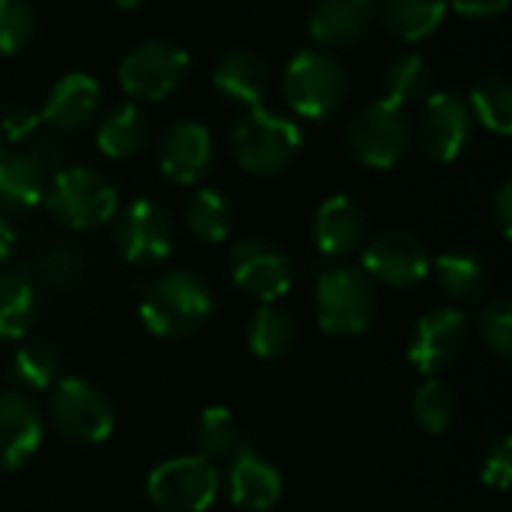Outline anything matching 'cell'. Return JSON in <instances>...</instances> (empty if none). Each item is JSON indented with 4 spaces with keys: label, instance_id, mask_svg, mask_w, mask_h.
<instances>
[{
    "label": "cell",
    "instance_id": "1",
    "mask_svg": "<svg viewBox=\"0 0 512 512\" xmlns=\"http://www.w3.org/2000/svg\"><path fill=\"white\" fill-rule=\"evenodd\" d=\"M213 315V294L189 270L159 273L141 297V321L150 333L180 339L195 333Z\"/></svg>",
    "mask_w": 512,
    "mask_h": 512
},
{
    "label": "cell",
    "instance_id": "2",
    "mask_svg": "<svg viewBox=\"0 0 512 512\" xmlns=\"http://www.w3.org/2000/svg\"><path fill=\"white\" fill-rule=\"evenodd\" d=\"M234 162L258 177L285 171L303 147V129L270 108H249L228 135Z\"/></svg>",
    "mask_w": 512,
    "mask_h": 512
},
{
    "label": "cell",
    "instance_id": "3",
    "mask_svg": "<svg viewBox=\"0 0 512 512\" xmlns=\"http://www.w3.org/2000/svg\"><path fill=\"white\" fill-rule=\"evenodd\" d=\"M288 108L303 120H327L348 99V72L327 48L297 51L282 72Z\"/></svg>",
    "mask_w": 512,
    "mask_h": 512
},
{
    "label": "cell",
    "instance_id": "4",
    "mask_svg": "<svg viewBox=\"0 0 512 512\" xmlns=\"http://www.w3.org/2000/svg\"><path fill=\"white\" fill-rule=\"evenodd\" d=\"M315 315L321 330L330 336H360L375 321V285L354 267L339 264L318 276L315 282Z\"/></svg>",
    "mask_w": 512,
    "mask_h": 512
},
{
    "label": "cell",
    "instance_id": "5",
    "mask_svg": "<svg viewBox=\"0 0 512 512\" xmlns=\"http://www.w3.org/2000/svg\"><path fill=\"white\" fill-rule=\"evenodd\" d=\"M42 201L48 204L51 216L72 231L99 228L117 213V189L87 165L60 168L45 186Z\"/></svg>",
    "mask_w": 512,
    "mask_h": 512
},
{
    "label": "cell",
    "instance_id": "6",
    "mask_svg": "<svg viewBox=\"0 0 512 512\" xmlns=\"http://www.w3.org/2000/svg\"><path fill=\"white\" fill-rule=\"evenodd\" d=\"M414 138V123L405 108L390 99H375L363 111H357L345 129L348 153L366 168H393L402 162Z\"/></svg>",
    "mask_w": 512,
    "mask_h": 512
},
{
    "label": "cell",
    "instance_id": "7",
    "mask_svg": "<svg viewBox=\"0 0 512 512\" xmlns=\"http://www.w3.org/2000/svg\"><path fill=\"white\" fill-rule=\"evenodd\" d=\"M48 423L72 444H99L114 432V408L93 384L60 378L48 396Z\"/></svg>",
    "mask_w": 512,
    "mask_h": 512
},
{
    "label": "cell",
    "instance_id": "8",
    "mask_svg": "<svg viewBox=\"0 0 512 512\" xmlns=\"http://www.w3.org/2000/svg\"><path fill=\"white\" fill-rule=\"evenodd\" d=\"M186 72H189V54L183 45L168 39H150L135 45L123 57L117 78L123 93H129V99L159 102L183 84Z\"/></svg>",
    "mask_w": 512,
    "mask_h": 512
},
{
    "label": "cell",
    "instance_id": "9",
    "mask_svg": "<svg viewBox=\"0 0 512 512\" xmlns=\"http://www.w3.org/2000/svg\"><path fill=\"white\" fill-rule=\"evenodd\" d=\"M219 495V471L204 456H177L147 477V498L162 512H207Z\"/></svg>",
    "mask_w": 512,
    "mask_h": 512
},
{
    "label": "cell",
    "instance_id": "10",
    "mask_svg": "<svg viewBox=\"0 0 512 512\" xmlns=\"http://www.w3.org/2000/svg\"><path fill=\"white\" fill-rule=\"evenodd\" d=\"M474 135V117L468 99L456 90H432L420 102L417 144L435 162H456Z\"/></svg>",
    "mask_w": 512,
    "mask_h": 512
},
{
    "label": "cell",
    "instance_id": "11",
    "mask_svg": "<svg viewBox=\"0 0 512 512\" xmlns=\"http://www.w3.org/2000/svg\"><path fill=\"white\" fill-rule=\"evenodd\" d=\"M360 270L372 282H384L390 288H411L429 276L432 255L420 234L408 228H387L363 243Z\"/></svg>",
    "mask_w": 512,
    "mask_h": 512
},
{
    "label": "cell",
    "instance_id": "12",
    "mask_svg": "<svg viewBox=\"0 0 512 512\" xmlns=\"http://www.w3.org/2000/svg\"><path fill=\"white\" fill-rule=\"evenodd\" d=\"M114 243L117 252L138 267L159 264L174 249L171 216L150 198H135L120 213H114Z\"/></svg>",
    "mask_w": 512,
    "mask_h": 512
},
{
    "label": "cell",
    "instance_id": "13",
    "mask_svg": "<svg viewBox=\"0 0 512 512\" xmlns=\"http://www.w3.org/2000/svg\"><path fill=\"white\" fill-rule=\"evenodd\" d=\"M228 270L234 285L261 303H276L279 297H285L294 279L288 255L276 243L261 237L240 240L228 255Z\"/></svg>",
    "mask_w": 512,
    "mask_h": 512
},
{
    "label": "cell",
    "instance_id": "14",
    "mask_svg": "<svg viewBox=\"0 0 512 512\" xmlns=\"http://www.w3.org/2000/svg\"><path fill=\"white\" fill-rule=\"evenodd\" d=\"M468 345V318L456 306H435L414 324L408 342V360L423 375H438L453 366Z\"/></svg>",
    "mask_w": 512,
    "mask_h": 512
},
{
    "label": "cell",
    "instance_id": "15",
    "mask_svg": "<svg viewBox=\"0 0 512 512\" xmlns=\"http://www.w3.org/2000/svg\"><path fill=\"white\" fill-rule=\"evenodd\" d=\"M228 498L237 510L267 512L273 510L282 498V474L279 468L255 450L249 441H243L228 465Z\"/></svg>",
    "mask_w": 512,
    "mask_h": 512
},
{
    "label": "cell",
    "instance_id": "16",
    "mask_svg": "<svg viewBox=\"0 0 512 512\" xmlns=\"http://www.w3.org/2000/svg\"><path fill=\"white\" fill-rule=\"evenodd\" d=\"M159 168L168 180L192 186L213 165V138L210 129L195 120H177L165 129L156 147Z\"/></svg>",
    "mask_w": 512,
    "mask_h": 512
},
{
    "label": "cell",
    "instance_id": "17",
    "mask_svg": "<svg viewBox=\"0 0 512 512\" xmlns=\"http://www.w3.org/2000/svg\"><path fill=\"white\" fill-rule=\"evenodd\" d=\"M366 234H369L366 210L348 195H333L315 210L312 237L318 252H324L327 258H348L360 252Z\"/></svg>",
    "mask_w": 512,
    "mask_h": 512
},
{
    "label": "cell",
    "instance_id": "18",
    "mask_svg": "<svg viewBox=\"0 0 512 512\" xmlns=\"http://www.w3.org/2000/svg\"><path fill=\"white\" fill-rule=\"evenodd\" d=\"M42 417L24 393H0V471L24 468L42 444Z\"/></svg>",
    "mask_w": 512,
    "mask_h": 512
},
{
    "label": "cell",
    "instance_id": "19",
    "mask_svg": "<svg viewBox=\"0 0 512 512\" xmlns=\"http://www.w3.org/2000/svg\"><path fill=\"white\" fill-rule=\"evenodd\" d=\"M99 105H102L99 81L87 72H69L51 87L39 117L51 132H78L96 117Z\"/></svg>",
    "mask_w": 512,
    "mask_h": 512
},
{
    "label": "cell",
    "instance_id": "20",
    "mask_svg": "<svg viewBox=\"0 0 512 512\" xmlns=\"http://www.w3.org/2000/svg\"><path fill=\"white\" fill-rule=\"evenodd\" d=\"M375 0H312L309 36L321 48H351L372 24Z\"/></svg>",
    "mask_w": 512,
    "mask_h": 512
},
{
    "label": "cell",
    "instance_id": "21",
    "mask_svg": "<svg viewBox=\"0 0 512 512\" xmlns=\"http://www.w3.org/2000/svg\"><path fill=\"white\" fill-rule=\"evenodd\" d=\"M213 87L228 102L258 108L270 93V66L261 54L249 48H231L216 60Z\"/></svg>",
    "mask_w": 512,
    "mask_h": 512
},
{
    "label": "cell",
    "instance_id": "22",
    "mask_svg": "<svg viewBox=\"0 0 512 512\" xmlns=\"http://www.w3.org/2000/svg\"><path fill=\"white\" fill-rule=\"evenodd\" d=\"M45 174L21 147H0V207L30 210L45 198Z\"/></svg>",
    "mask_w": 512,
    "mask_h": 512
},
{
    "label": "cell",
    "instance_id": "23",
    "mask_svg": "<svg viewBox=\"0 0 512 512\" xmlns=\"http://www.w3.org/2000/svg\"><path fill=\"white\" fill-rule=\"evenodd\" d=\"M435 276H438V285L453 297V300H483L492 288V276H489V267L486 261L474 252V249H447L441 252L435 261Z\"/></svg>",
    "mask_w": 512,
    "mask_h": 512
},
{
    "label": "cell",
    "instance_id": "24",
    "mask_svg": "<svg viewBox=\"0 0 512 512\" xmlns=\"http://www.w3.org/2000/svg\"><path fill=\"white\" fill-rule=\"evenodd\" d=\"M147 138H150V120L135 102H123L105 111L96 129V147L108 159L135 156L147 144Z\"/></svg>",
    "mask_w": 512,
    "mask_h": 512
},
{
    "label": "cell",
    "instance_id": "25",
    "mask_svg": "<svg viewBox=\"0 0 512 512\" xmlns=\"http://www.w3.org/2000/svg\"><path fill=\"white\" fill-rule=\"evenodd\" d=\"M447 18V0H381L384 27L402 42L429 39Z\"/></svg>",
    "mask_w": 512,
    "mask_h": 512
},
{
    "label": "cell",
    "instance_id": "26",
    "mask_svg": "<svg viewBox=\"0 0 512 512\" xmlns=\"http://www.w3.org/2000/svg\"><path fill=\"white\" fill-rule=\"evenodd\" d=\"M381 87H384V99L408 111V105H417L432 93L429 60L414 51L396 54L381 75Z\"/></svg>",
    "mask_w": 512,
    "mask_h": 512
},
{
    "label": "cell",
    "instance_id": "27",
    "mask_svg": "<svg viewBox=\"0 0 512 512\" xmlns=\"http://www.w3.org/2000/svg\"><path fill=\"white\" fill-rule=\"evenodd\" d=\"M468 108L474 123L486 126L495 135H510L512 132V84L504 72H489L483 75L471 96Z\"/></svg>",
    "mask_w": 512,
    "mask_h": 512
},
{
    "label": "cell",
    "instance_id": "28",
    "mask_svg": "<svg viewBox=\"0 0 512 512\" xmlns=\"http://www.w3.org/2000/svg\"><path fill=\"white\" fill-rule=\"evenodd\" d=\"M297 342V321L288 309L276 303H264L252 324H249V348L261 360H279L285 357Z\"/></svg>",
    "mask_w": 512,
    "mask_h": 512
},
{
    "label": "cell",
    "instance_id": "29",
    "mask_svg": "<svg viewBox=\"0 0 512 512\" xmlns=\"http://www.w3.org/2000/svg\"><path fill=\"white\" fill-rule=\"evenodd\" d=\"M243 432L234 420V414L225 405H210L204 408L195 423H192V444L195 456H204L207 462L234 456V450L243 444Z\"/></svg>",
    "mask_w": 512,
    "mask_h": 512
},
{
    "label": "cell",
    "instance_id": "30",
    "mask_svg": "<svg viewBox=\"0 0 512 512\" xmlns=\"http://www.w3.org/2000/svg\"><path fill=\"white\" fill-rule=\"evenodd\" d=\"M60 366V351L45 339H33L12 354L9 375L24 390H51L60 381Z\"/></svg>",
    "mask_w": 512,
    "mask_h": 512
},
{
    "label": "cell",
    "instance_id": "31",
    "mask_svg": "<svg viewBox=\"0 0 512 512\" xmlns=\"http://www.w3.org/2000/svg\"><path fill=\"white\" fill-rule=\"evenodd\" d=\"M36 315L33 282L24 273L0 270V339H21Z\"/></svg>",
    "mask_w": 512,
    "mask_h": 512
},
{
    "label": "cell",
    "instance_id": "32",
    "mask_svg": "<svg viewBox=\"0 0 512 512\" xmlns=\"http://www.w3.org/2000/svg\"><path fill=\"white\" fill-rule=\"evenodd\" d=\"M186 228L204 243H222L231 234V204L216 189H195L183 210Z\"/></svg>",
    "mask_w": 512,
    "mask_h": 512
},
{
    "label": "cell",
    "instance_id": "33",
    "mask_svg": "<svg viewBox=\"0 0 512 512\" xmlns=\"http://www.w3.org/2000/svg\"><path fill=\"white\" fill-rule=\"evenodd\" d=\"M411 414L417 420V426L429 435H441L447 432L456 417H459V396L453 393V387L441 378H429L411 402Z\"/></svg>",
    "mask_w": 512,
    "mask_h": 512
},
{
    "label": "cell",
    "instance_id": "34",
    "mask_svg": "<svg viewBox=\"0 0 512 512\" xmlns=\"http://www.w3.org/2000/svg\"><path fill=\"white\" fill-rule=\"evenodd\" d=\"M84 270L81 252L69 240H45L33 255V273L51 288H69Z\"/></svg>",
    "mask_w": 512,
    "mask_h": 512
},
{
    "label": "cell",
    "instance_id": "35",
    "mask_svg": "<svg viewBox=\"0 0 512 512\" xmlns=\"http://www.w3.org/2000/svg\"><path fill=\"white\" fill-rule=\"evenodd\" d=\"M36 30V9L30 0H0V57L18 54Z\"/></svg>",
    "mask_w": 512,
    "mask_h": 512
},
{
    "label": "cell",
    "instance_id": "36",
    "mask_svg": "<svg viewBox=\"0 0 512 512\" xmlns=\"http://www.w3.org/2000/svg\"><path fill=\"white\" fill-rule=\"evenodd\" d=\"M480 336L495 351L498 360H510L512 354V303L507 297L492 300L480 315Z\"/></svg>",
    "mask_w": 512,
    "mask_h": 512
},
{
    "label": "cell",
    "instance_id": "37",
    "mask_svg": "<svg viewBox=\"0 0 512 512\" xmlns=\"http://www.w3.org/2000/svg\"><path fill=\"white\" fill-rule=\"evenodd\" d=\"M24 147V153L42 168V174H48V171H60L63 165H66V150H63V144H60V138L42 123L33 135H27L24 141H21Z\"/></svg>",
    "mask_w": 512,
    "mask_h": 512
},
{
    "label": "cell",
    "instance_id": "38",
    "mask_svg": "<svg viewBox=\"0 0 512 512\" xmlns=\"http://www.w3.org/2000/svg\"><path fill=\"white\" fill-rule=\"evenodd\" d=\"M510 480H512V441L507 438V435H501V438L489 447V453H486V459H483V483H486L489 489L507 492V489H510Z\"/></svg>",
    "mask_w": 512,
    "mask_h": 512
},
{
    "label": "cell",
    "instance_id": "39",
    "mask_svg": "<svg viewBox=\"0 0 512 512\" xmlns=\"http://www.w3.org/2000/svg\"><path fill=\"white\" fill-rule=\"evenodd\" d=\"M42 126V117L39 111H33L30 105H9L0 117V129L6 135V141L12 144H21L27 135H33L36 129Z\"/></svg>",
    "mask_w": 512,
    "mask_h": 512
},
{
    "label": "cell",
    "instance_id": "40",
    "mask_svg": "<svg viewBox=\"0 0 512 512\" xmlns=\"http://www.w3.org/2000/svg\"><path fill=\"white\" fill-rule=\"evenodd\" d=\"M447 6H453V12L462 18L489 21V18H501L507 12L510 0H447Z\"/></svg>",
    "mask_w": 512,
    "mask_h": 512
},
{
    "label": "cell",
    "instance_id": "41",
    "mask_svg": "<svg viewBox=\"0 0 512 512\" xmlns=\"http://www.w3.org/2000/svg\"><path fill=\"white\" fill-rule=\"evenodd\" d=\"M492 213H495V225L501 231V237H510L512 231V180H504L498 195H495V204H492Z\"/></svg>",
    "mask_w": 512,
    "mask_h": 512
},
{
    "label": "cell",
    "instance_id": "42",
    "mask_svg": "<svg viewBox=\"0 0 512 512\" xmlns=\"http://www.w3.org/2000/svg\"><path fill=\"white\" fill-rule=\"evenodd\" d=\"M12 249H15V228H12V225H9V219L0 213V264H3V261H9Z\"/></svg>",
    "mask_w": 512,
    "mask_h": 512
},
{
    "label": "cell",
    "instance_id": "43",
    "mask_svg": "<svg viewBox=\"0 0 512 512\" xmlns=\"http://www.w3.org/2000/svg\"><path fill=\"white\" fill-rule=\"evenodd\" d=\"M114 6H117V9H126V12H129V9L141 6V0H114Z\"/></svg>",
    "mask_w": 512,
    "mask_h": 512
}]
</instances>
